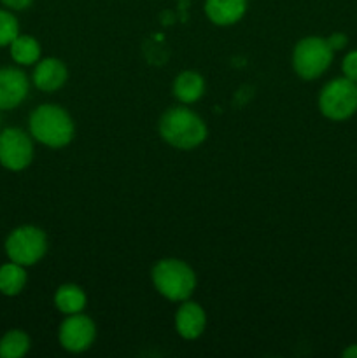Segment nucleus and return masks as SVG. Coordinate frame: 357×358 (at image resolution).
<instances>
[{
    "mask_svg": "<svg viewBox=\"0 0 357 358\" xmlns=\"http://www.w3.org/2000/svg\"><path fill=\"white\" fill-rule=\"evenodd\" d=\"M160 135L168 145L181 150H191L206 140L209 129L203 119L188 107H172L161 115Z\"/></svg>",
    "mask_w": 357,
    "mask_h": 358,
    "instance_id": "f257e3e1",
    "label": "nucleus"
},
{
    "mask_svg": "<svg viewBox=\"0 0 357 358\" xmlns=\"http://www.w3.org/2000/svg\"><path fill=\"white\" fill-rule=\"evenodd\" d=\"M28 126H30V135L38 143L51 149L66 147L76 135V126L69 112L52 103L38 105L30 114Z\"/></svg>",
    "mask_w": 357,
    "mask_h": 358,
    "instance_id": "f03ea898",
    "label": "nucleus"
},
{
    "mask_svg": "<svg viewBox=\"0 0 357 358\" xmlns=\"http://www.w3.org/2000/svg\"><path fill=\"white\" fill-rule=\"evenodd\" d=\"M154 287L168 301L182 303L189 299L196 289V275L189 264L181 259H161L150 271Z\"/></svg>",
    "mask_w": 357,
    "mask_h": 358,
    "instance_id": "7ed1b4c3",
    "label": "nucleus"
},
{
    "mask_svg": "<svg viewBox=\"0 0 357 358\" xmlns=\"http://www.w3.org/2000/svg\"><path fill=\"white\" fill-rule=\"evenodd\" d=\"M318 110L335 122L346 121L357 112V83L346 77H335L318 93Z\"/></svg>",
    "mask_w": 357,
    "mask_h": 358,
    "instance_id": "20e7f679",
    "label": "nucleus"
},
{
    "mask_svg": "<svg viewBox=\"0 0 357 358\" xmlns=\"http://www.w3.org/2000/svg\"><path fill=\"white\" fill-rule=\"evenodd\" d=\"M335 51L328 38L310 35L301 38L293 51V69L301 79L315 80L331 66Z\"/></svg>",
    "mask_w": 357,
    "mask_h": 358,
    "instance_id": "39448f33",
    "label": "nucleus"
},
{
    "mask_svg": "<svg viewBox=\"0 0 357 358\" xmlns=\"http://www.w3.org/2000/svg\"><path fill=\"white\" fill-rule=\"evenodd\" d=\"M4 248H6L9 261L28 268V266L37 264L46 255V252H48V236H46L41 227L20 226L10 231Z\"/></svg>",
    "mask_w": 357,
    "mask_h": 358,
    "instance_id": "423d86ee",
    "label": "nucleus"
},
{
    "mask_svg": "<svg viewBox=\"0 0 357 358\" xmlns=\"http://www.w3.org/2000/svg\"><path fill=\"white\" fill-rule=\"evenodd\" d=\"M34 159V142L30 135L20 128H6L0 131V164L10 171H21Z\"/></svg>",
    "mask_w": 357,
    "mask_h": 358,
    "instance_id": "0eeeda50",
    "label": "nucleus"
},
{
    "mask_svg": "<svg viewBox=\"0 0 357 358\" xmlns=\"http://www.w3.org/2000/svg\"><path fill=\"white\" fill-rule=\"evenodd\" d=\"M97 338V327L90 317L80 313L66 315L58 329V339L63 350L70 353H83L91 348Z\"/></svg>",
    "mask_w": 357,
    "mask_h": 358,
    "instance_id": "6e6552de",
    "label": "nucleus"
},
{
    "mask_svg": "<svg viewBox=\"0 0 357 358\" xmlns=\"http://www.w3.org/2000/svg\"><path fill=\"white\" fill-rule=\"evenodd\" d=\"M30 91V80L23 70L0 69V110H13L24 101Z\"/></svg>",
    "mask_w": 357,
    "mask_h": 358,
    "instance_id": "1a4fd4ad",
    "label": "nucleus"
},
{
    "mask_svg": "<svg viewBox=\"0 0 357 358\" xmlns=\"http://www.w3.org/2000/svg\"><path fill=\"white\" fill-rule=\"evenodd\" d=\"M206 327L205 310L198 303L186 299L175 313V331L181 338L192 341L203 334Z\"/></svg>",
    "mask_w": 357,
    "mask_h": 358,
    "instance_id": "9d476101",
    "label": "nucleus"
},
{
    "mask_svg": "<svg viewBox=\"0 0 357 358\" xmlns=\"http://www.w3.org/2000/svg\"><path fill=\"white\" fill-rule=\"evenodd\" d=\"M66 79H69V70H66L65 63L58 58H44L37 62L34 76H31L35 87L44 93H55V91L62 90Z\"/></svg>",
    "mask_w": 357,
    "mask_h": 358,
    "instance_id": "9b49d317",
    "label": "nucleus"
},
{
    "mask_svg": "<svg viewBox=\"0 0 357 358\" xmlns=\"http://www.w3.org/2000/svg\"><path fill=\"white\" fill-rule=\"evenodd\" d=\"M206 17L217 27H231L245 16L247 0H205Z\"/></svg>",
    "mask_w": 357,
    "mask_h": 358,
    "instance_id": "f8f14e48",
    "label": "nucleus"
},
{
    "mask_svg": "<svg viewBox=\"0 0 357 358\" xmlns=\"http://www.w3.org/2000/svg\"><path fill=\"white\" fill-rule=\"evenodd\" d=\"M205 93V79L198 72L184 70L174 80V96L181 103H195Z\"/></svg>",
    "mask_w": 357,
    "mask_h": 358,
    "instance_id": "ddd939ff",
    "label": "nucleus"
},
{
    "mask_svg": "<svg viewBox=\"0 0 357 358\" xmlns=\"http://www.w3.org/2000/svg\"><path fill=\"white\" fill-rule=\"evenodd\" d=\"M86 292L76 283H65L55 292V306L63 315L80 313L86 308Z\"/></svg>",
    "mask_w": 357,
    "mask_h": 358,
    "instance_id": "4468645a",
    "label": "nucleus"
},
{
    "mask_svg": "<svg viewBox=\"0 0 357 358\" xmlns=\"http://www.w3.org/2000/svg\"><path fill=\"white\" fill-rule=\"evenodd\" d=\"M24 285H27L24 266L13 261L0 266V294L14 297L23 292Z\"/></svg>",
    "mask_w": 357,
    "mask_h": 358,
    "instance_id": "2eb2a0df",
    "label": "nucleus"
},
{
    "mask_svg": "<svg viewBox=\"0 0 357 358\" xmlns=\"http://www.w3.org/2000/svg\"><path fill=\"white\" fill-rule=\"evenodd\" d=\"M10 49V58L18 65H35L41 58V44L35 37L31 35H18L13 42L9 44Z\"/></svg>",
    "mask_w": 357,
    "mask_h": 358,
    "instance_id": "dca6fc26",
    "label": "nucleus"
},
{
    "mask_svg": "<svg viewBox=\"0 0 357 358\" xmlns=\"http://www.w3.org/2000/svg\"><path fill=\"white\" fill-rule=\"evenodd\" d=\"M30 338L20 329L7 331L0 338V358H21L30 350Z\"/></svg>",
    "mask_w": 357,
    "mask_h": 358,
    "instance_id": "f3484780",
    "label": "nucleus"
},
{
    "mask_svg": "<svg viewBox=\"0 0 357 358\" xmlns=\"http://www.w3.org/2000/svg\"><path fill=\"white\" fill-rule=\"evenodd\" d=\"M20 35V23L10 10L0 9V48L9 45Z\"/></svg>",
    "mask_w": 357,
    "mask_h": 358,
    "instance_id": "a211bd4d",
    "label": "nucleus"
},
{
    "mask_svg": "<svg viewBox=\"0 0 357 358\" xmlns=\"http://www.w3.org/2000/svg\"><path fill=\"white\" fill-rule=\"evenodd\" d=\"M342 73L346 79L357 83V49L346 52L342 59Z\"/></svg>",
    "mask_w": 357,
    "mask_h": 358,
    "instance_id": "6ab92c4d",
    "label": "nucleus"
},
{
    "mask_svg": "<svg viewBox=\"0 0 357 358\" xmlns=\"http://www.w3.org/2000/svg\"><path fill=\"white\" fill-rule=\"evenodd\" d=\"M328 44L331 45V49L335 52L343 51L346 48V44H349V37L343 31H335V34H331L328 37Z\"/></svg>",
    "mask_w": 357,
    "mask_h": 358,
    "instance_id": "aec40b11",
    "label": "nucleus"
},
{
    "mask_svg": "<svg viewBox=\"0 0 357 358\" xmlns=\"http://www.w3.org/2000/svg\"><path fill=\"white\" fill-rule=\"evenodd\" d=\"M4 3V7L10 10H24L31 6L34 0H0Z\"/></svg>",
    "mask_w": 357,
    "mask_h": 358,
    "instance_id": "412c9836",
    "label": "nucleus"
},
{
    "mask_svg": "<svg viewBox=\"0 0 357 358\" xmlns=\"http://www.w3.org/2000/svg\"><path fill=\"white\" fill-rule=\"evenodd\" d=\"M343 358H357V343L356 345H349L345 350L342 352Z\"/></svg>",
    "mask_w": 357,
    "mask_h": 358,
    "instance_id": "4be33fe9",
    "label": "nucleus"
},
{
    "mask_svg": "<svg viewBox=\"0 0 357 358\" xmlns=\"http://www.w3.org/2000/svg\"><path fill=\"white\" fill-rule=\"evenodd\" d=\"M0 122H2V119H0Z\"/></svg>",
    "mask_w": 357,
    "mask_h": 358,
    "instance_id": "5701e85b",
    "label": "nucleus"
}]
</instances>
